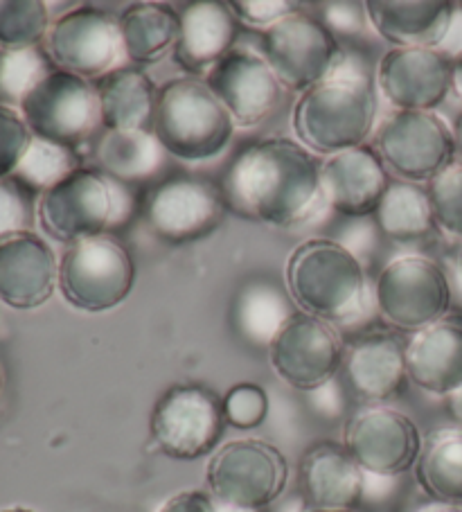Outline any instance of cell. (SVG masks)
<instances>
[{"label": "cell", "mask_w": 462, "mask_h": 512, "mask_svg": "<svg viewBox=\"0 0 462 512\" xmlns=\"http://www.w3.org/2000/svg\"><path fill=\"white\" fill-rule=\"evenodd\" d=\"M224 201L239 217L269 226H293L314 213L321 163L298 140L275 136L242 149L224 176Z\"/></svg>", "instance_id": "6da1fadb"}, {"label": "cell", "mask_w": 462, "mask_h": 512, "mask_svg": "<svg viewBox=\"0 0 462 512\" xmlns=\"http://www.w3.org/2000/svg\"><path fill=\"white\" fill-rule=\"evenodd\" d=\"M377 91L361 73L334 70L321 84L300 93L293 131L312 154L334 156L361 147L375 131Z\"/></svg>", "instance_id": "7a4b0ae2"}, {"label": "cell", "mask_w": 462, "mask_h": 512, "mask_svg": "<svg viewBox=\"0 0 462 512\" xmlns=\"http://www.w3.org/2000/svg\"><path fill=\"white\" fill-rule=\"evenodd\" d=\"M284 278L293 303L327 323L357 319L368 303L366 269L359 255L341 242L314 237L298 244Z\"/></svg>", "instance_id": "3957f363"}, {"label": "cell", "mask_w": 462, "mask_h": 512, "mask_svg": "<svg viewBox=\"0 0 462 512\" xmlns=\"http://www.w3.org/2000/svg\"><path fill=\"white\" fill-rule=\"evenodd\" d=\"M235 120L206 79L176 77L158 88L151 131L165 154L183 163H206L228 149Z\"/></svg>", "instance_id": "277c9868"}, {"label": "cell", "mask_w": 462, "mask_h": 512, "mask_svg": "<svg viewBox=\"0 0 462 512\" xmlns=\"http://www.w3.org/2000/svg\"><path fill=\"white\" fill-rule=\"evenodd\" d=\"M129 203L120 183L104 172L77 167L39 197L37 219L52 240L68 246L106 235L127 215Z\"/></svg>", "instance_id": "5b68a950"}, {"label": "cell", "mask_w": 462, "mask_h": 512, "mask_svg": "<svg viewBox=\"0 0 462 512\" xmlns=\"http://www.w3.org/2000/svg\"><path fill=\"white\" fill-rule=\"evenodd\" d=\"M136 285V262L109 235L70 244L59 260V291L70 307L86 314L115 310Z\"/></svg>", "instance_id": "8992f818"}, {"label": "cell", "mask_w": 462, "mask_h": 512, "mask_svg": "<svg viewBox=\"0 0 462 512\" xmlns=\"http://www.w3.org/2000/svg\"><path fill=\"white\" fill-rule=\"evenodd\" d=\"M206 481L219 506L255 512L280 499L289 481V463L278 447L264 440H230L212 454Z\"/></svg>", "instance_id": "52a82bcc"}, {"label": "cell", "mask_w": 462, "mask_h": 512, "mask_svg": "<svg viewBox=\"0 0 462 512\" xmlns=\"http://www.w3.org/2000/svg\"><path fill=\"white\" fill-rule=\"evenodd\" d=\"M226 425L224 400L203 384L170 386L149 420L158 452L174 461H199L215 452Z\"/></svg>", "instance_id": "ba28073f"}, {"label": "cell", "mask_w": 462, "mask_h": 512, "mask_svg": "<svg viewBox=\"0 0 462 512\" xmlns=\"http://www.w3.org/2000/svg\"><path fill=\"white\" fill-rule=\"evenodd\" d=\"M381 319L406 332H420L451 310V285L444 269L424 255L390 260L375 282Z\"/></svg>", "instance_id": "9c48e42d"}, {"label": "cell", "mask_w": 462, "mask_h": 512, "mask_svg": "<svg viewBox=\"0 0 462 512\" xmlns=\"http://www.w3.org/2000/svg\"><path fill=\"white\" fill-rule=\"evenodd\" d=\"M21 116L34 138L75 149L100 122L95 82L55 68L21 102Z\"/></svg>", "instance_id": "30bf717a"}, {"label": "cell", "mask_w": 462, "mask_h": 512, "mask_svg": "<svg viewBox=\"0 0 462 512\" xmlns=\"http://www.w3.org/2000/svg\"><path fill=\"white\" fill-rule=\"evenodd\" d=\"M262 57L282 88L305 93L339 68L343 52L323 21L296 12L262 32Z\"/></svg>", "instance_id": "8fae6325"}, {"label": "cell", "mask_w": 462, "mask_h": 512, "mask_svg": "<svg viewBox=\"0 0 462 512\" xmlns=\"http://www.w3.org/2000/svg\"><path fill=\"white\" fill-rule=\"evenodd\" d=\"M377 154L386 170L408 183H431L453 165V131L426 111H395L377 129Z\"/></svg>", "instance_id": "7c38bea8"}, {"label": "cell", "mask_w": 462, "mask_h": 512, "mask_svg": "<svg viewBox=\"0 0 462 512\" xmlns=\"http://www.w3.org/2000/svg\"><path fill=\"white\" fill-rule=\"evenodd\" d=\"M46 50L59 70L97 82L124 57L120 23L100 7L79 5L52 21Z\"/></svg>", "instance_id": "4fadbf2b"}, {"label": "cell", "mask_w": 462, "mask_h": 512, "mask_svg": "<svg viewBox=\"0 0 462 512\" xmlns=\"http://www.w3.org/2000/svg\"><path fill=\"white\" fill-rule=\"evenodd\" d=\"M269 361L284 384L298 391H318L339 373L343 341L332 323L298 312L271 339Z\"/></svg>", "instance_id": "5bb4252c"}, {"label": "cell", "mask_w": 462, "mask_h": 512, "mask_svg": "<svg viewBox=\"0 0 462 512\" xmlns=\"http://www.w3.org/2000/svg\"><path fill=\"white\" fill-rule=\"evenodd\" d=\"M343 445L363 472L399 476L413 470L424 440L406 413L372 404L350 418Z\"/></svg>", "instance_id": "9a60e30c"}, {"label": "cell", "mask_w": 462, "mask_h": 512, "mask_svg": "<svg viewBox=\"0 0 462 512\" xmlns=\"http://www.w3.org/2000/svg\"><path fill=\"white\" fill-rule=\"evenodd\" d=\"M224 208V194L215 185L192 176H176L149 192L145 222L161 242L183 246L215 231Z\"/></svg>", "instance_id": "2e32d148"}, {"label": "cell", "mask_w": 462, "mask_h": 512, "mask_svg": "<svg viewBox=\"0 0 462 512\" xmlns=\"http://www.w3.org/2000/svg\"><path fill=\"white\" fill-rule=\"evenodd\" d=\"M453 82V59L438 48H393L377 68L381 95L397 111L433 113L447 100Z\"/></svg>", "instance_id": "e0dca14e"}, {"label": "cell", "mask_w": 462, "mask_h": 512, "mask_svg": "<svg viewBox=\"0 0 462 512\" xmlns=\"http://www.w3.org/2000/svg\"><path fill=\"white\" fill-rule=\"evenodd\" d=\"M206 84L237 127H257L278 109L282 84L262 52L235 48L206 75Z\"/></svg>", "instance_id": "ac0fdd59"}, {"label": "cell", "mask_w": 462, "mask_h": 512, "mask_svg": "<svg viewBox=\"0 0 462 512\" xmlns=\"http://www.w3.org/2000/svg\"><path fill=\"white\" fill-rule=\"evenodd\" d=\"M59 287V260L34 231L0 237V303L19 312L37 310Z\"/></svg>", "instance_id": "d6986e66"}, {"label": "cell", "mask_w": 462, "mask_h": 512, "mask_svg": "<svg viewBox=\"0 0 462 512\" xmlns=\"http://www.w3.org/2000/svg\"><path fill=\"white\" fill-rule=\"evenodd\" d=\"M390 185L384 161L366 145L327 156L321 165L323 201L345 217L375 215Z\"/></svg>", "instance_id": "ffe728a7"}, {"label": "cell", "mask_w": 462, "mask_h": 512, "mask_svg": "<svg viewBox=\"0 0 462 512\" xmlns=\"http://www.w3.org/2000/svg\"><path fill=\"white\" fill-rule=\"evenodd\" d=\"M181 34L174 61L190 77L208 75L221 59L233 52L239 21L230 3L199 0L179 10Z\"/></svg>", "instance_id": "44dd1931"}, {"label": "cell", "mask_w": 462, "mask_h": 512, "mask_svg": "<svg viewBox=\"0 0 462 512\" xmlns=\"http://www.w3.org/2000/svg\"><path fill=\"white\" fill-rule=\"evenodd\" d=\"M408 379L422 391L449 397L462 386V314H447L406 343Z\"/></svg>", "instance_id": "7402d4cb"}, {"label": "cell", "mask_w": 462, "mask_h": 512, "mask_svg": "<svg viewBox=\"0 0 462 512\" xmlns=\"http://www.w3.org/2000/svg\"><path fill=\"white\" fill-rule=\"evenodd\" d=\"M300 490L318 510H357L363 497V470L343 443L325 440L307 449L298 465Z\"/></svg>", "instance_id": "603a6c76"}, {"label": "cell", "mask_w": 462, "mask_h": 512, "mask_svg": "<svg viewBox=\"0 0 462 512\" xmlns=\"http://www.w3.org/2000/svg\"><path fill=\"white\" fill-rule=\"evenodd\" d=\"M366 16L395 48H435L447 39L458 5L449 0H368Z\"/></svg>", "instance_id": "cb8c5ba5"}, {"label": "cell", "mask_w": 462, "mask_h": 512, "mask_svg": "<svg viewBox=\"0 0 462 512\" xmlns=\"http://www.w3.org/2000/svg\"><path fill=\"white\" fill-rule=\"evenodd\" d=\"M345 373L361 400L372 404L393 400L404 391L408 379L406 343L384 330L363 334L345 357Z\"/></svg>", "instance_id": "d4e9b609"}, {"label": "cell", "mask_w": 462, "mask_h": 512, "mask_svg": "<svg viewBox=\"0 0 462 512\" xmlns=\"http://www.w3.org/2000/svg\"><path fill=\"white\" fill-rule=\"evenodd\" d=\"M100 122L106 131L145 129L154 120L158 88L145 68L118 66L95 82Z\"/></svg>", "instance_id": "484cf974"}, {"label": "cell", "mask_w": 462, "mask_h": 512, "mask_svg": "<svg viewBox=\"0 0 462 512\" xmlns=\"http://www.w3.org/2000/svg\"><path fill=\"white\" fill-rule=\"evenodd\" d=\"M124 57L131 66L145 68L174 55L181 34L179 12L170 5L138 3L122 12L118 19Z\"/></svg>", "instance_id": "4316f807"}, {"label": "cell", "mask_w": 462, "mask_h": 512, "mask_svg": "<svg viewBox=\"0 0 462 512\" xmlns=\"http://www.w3.org/2000/svg\"><path fill=\"white\" fill-rule=\"evenodd\" d=\"M415 481L433 503L462 508V429H438L424 440Z\"/></svg>", "instance_id": "83f0119b"}, {"label": "cell", "mask_w": 462, "mask_h": 512, "mask_svg": "<svg viewBox=\"0 0 462 512\" xmlns=\"http://www.w3.org/2000/svg\"><path fill=\"white\" fill-rule=\"evenodd\" d=\"M95 158L113 181H140L161 170L165 149L149 129L106 131L95 147Z\"/></svg>", "instance_id": "f1b7e54d"}, {"label": "cell", "mask_w": 462, "mask_h": 512, "mask_svg": "<svg viewBox=\"0 0 462 512\" xmlns=\"http://www.w3.org/2000/svg\"><path fill=\"white\" fill-rule=\"evenodd\" d=\"M375 217L381 233L395 242L422 240L435 228L429 194L408 181H390Z\"/></svg>", "instance_id": "f546056e"}, {"label": "cell", "mask_w": 462, "mask_h": 512, "mask_svg": "<svg viewBox=\"0 0 462 512\" xmlns=\"http://www.w3.org/2000/svg\"><path fill=\"white\" fill-rule=\"evenodd\" d=\"M57 66L46 48L0 50V104L19 109L34 86L41 84Z\"/></svg>", "instance_id": "4dcf8cb0"}, {"label": "cell", "mask_w": 462, "mask_h": 512, "mask_svg": "<svg viewBox=\"0 0 462 512\" xmlns=\"http://www.w3.org/2000/svg\"><path fill=\"white\" fill-rule=\"evenodd\" d=\"M287 300L266 282L248 285L237 303V319L248 339L271 343L284 323L291 319Z\"/></svg>", "instance_id": "1f68e13d"}, {"label": "cell", "mask_w": 462, "mask_h": 512, "mask_svg": "<svg viewBox=\"0 0 462 512\" xmlns=\"http://www.w3.org/2000/svg\"><path fill=\"white\" fill-rule=\"evenodd\" d=\"M50 25V7L41 0H0V50L39 48Z\"/></svg>", "instance_id": "d6a6232c"}, {"label": "cell", "mask_w": 462, "mask_h": 512, "mask_svg": "<svg viewBox=\"0 0 462 512\" xmlns=\"http://www.w3.org/2000/svg\"><path fill=\"white\" fill-rule=\"evenodd\" d=\"M77 167L79 161L75 149L34 138L28 154L23 156L19 170H16V176H19L23 183H28L34 192L43 194L50 190L52 185L64 179V176L75 172Z\"/></svg>", "instance_id": "836d02e7"}, {"label": "cell", "mask_w": 462, "mask_h": 512, "mask_svg": "<svg viewBox=\"0 0 462 512\" xmlns=\"http://www.w3.org/2000/svg\"><path fill=\"white\" fill-rule=\"evenodd\" d=\"M435 226L462 240V165L453 163L426 185Z\"/></svg>", "instance_id": "e575fe53"}, {"label": "cell", "mask_w": 462, "mask_h": 512, "mask_svg": "<svg viewBox=\"0 0 462 512\" xmlns=\"http://www.w3.org/2000/svg\"><path fill=\"white\" fill-rule=\"evenodd\" d=\"M37 197L41 194L16 174L0 179V237L32 231L39 208Z\"/></svg>", "instance_id": "d590c367"}, {"label": "cell", "mask_w": 462, "mask_h": 512, "mask_svg": "<svg viewBox=\"0 0 462 512\" xmlns=\"http://www.w3.org/2000/svg\"><path fill=\"white\" fill-rule=\"evenodd\" d=\"M224 416L230 427L255 429L269 416V395L257 384H237L224 397Z\"/></svg>", "instance_id": "8d00e7d4"}, {"label": "cell", "mask_w": 462, "mask_h": 512, "mask_svg": "<svg viewBox=\"0 0 462 512\" xmlns=\"http://www.w3.org/2000/svg\"><path fill=\"white\" fill-rule=\"evenodd\" d=\"M32 131L19 109L0 104V179L14 176L32 145Z\"/></svg>", "instance_id": "74e56055"}, {"label": "cell", "mask_w": 462, "mask_h": 512, "mask_svg": "<svg viewBox=\"0 0 462 512\" xmlns=\"http://www.w3.org/2000/svg\"><path fill=\"white\" fill-rule=\"evenodd\" d=\"M230 7H233L237 21H244L246 25L262 30L296 14L293 12L296 3H289V0H235V3H230Z\"/></svg>", "instance_id": "f35d334b"}, {"label": "cell", "mask_w": 462, "mask_h": 512, "mask_svg": "<svg viewBox=\"0 0 462 512\" xmlns=\"http://www.w3.org/2000/svg\"><path fill=\"white\" fill-rule=\"evenodd\" d=\"M158 512H224L210 492L185 490L167 499Z\"/></svg>", "instance_id": "ab89813d"}, {"label": "cell", "mask_w": 462, "mask_h": 512, "mask_svg": "<svg viewBox=\"0 0 462 512\" xmlns=\"http://www.w3.org/2000/svg\"><path fill=\"white\" fill-rule=\"evenodd\" d=\"M363 14H366V5L361 3H334L327 5V21L330 30H343V32H357L363 23Z\"/></svg>", "instance_id": "60d3db41"}, {"label": "cell", "mask_w": 462, "mask_h": 512, "mask_svg": "<svg viewBox=\"0 0 462 512\" xmlns=\"http://www.w3.org/2000/svg\"><path fill=\"white\" fill-rule=\"evenodd\" d=\"M447 400V413L449 418L456 422V427L462 429V386L458 391H453L449 397H444Z\"/></svg>", "instance_id": "b9f144b4"}, {"label": "cell", "mask_w": 462, "mask_h": 512, "mask_svg": "<svg viewBox=\"0 0 462 512\" xmlns=\"http://www.w3.org/2000/svg\"><path fill=\"white\" fill-rule=\"evenodd\" d=\"M451 93L462 102V50L453 57V82H451Z\"/></svg>", "instance_id": "7bdbcfd3"}, {"label": "cell", "mask_w": 462, "mask_h": 512, "mask_svg": "<svg viewBox=\"0 0 462 512\" xmlns=\"http://www.w3.org/2000/svg\"><path fill=\"white\" fill-rule=\"evenodd\" d=\"M453 145H456V158H460V165H462V111L453 120Z\"/></svg>", "instance_id": "ee69618b"}, {"label": "cell", "mask_w": 462, "mask_h": 512, "mask_svg": "<svg viewBox=\"0 0 462 512\" xmlns=\"http://www.w3.org/2000/svg\"><path fill=\"white\" fill-rule=\"evenodd\" d=\"M415 512H462L460 506H444V503H429V506L417 508Z\"/></svg>", "instance_id": "f6af8a7d"}, {"label": "cell", "mask_w": 462, "mask_h": 512, "mask_svg": "<svg viewBox=\"0 0 462 512\" xmlns=\"http://www.w3.org/2000/svg\"><path fill=\"white\" fill-rule=\"evenodd\" d=\"M3 388H5V370L0 366V395H3Z\"/></svg>", "instance_id": "bcb514c9"}, {"label": "cell", "mask_w": 462, "mask_h": 512, "mask_svg": "<svg viewBox=\"0 0 462 512\" xmlns=\"http://www.w3.org/2000/svg\"><path fill=\"white\" fill-rule=\"evenodd\" d=\"M307 512H359V510H318V508H309Z\"/></svg>", "instance_id": "7dc6e473"}, {"label": "cell", "mask_w": 462, "mask_h": 512, "mask_svg": "<svg viewBox=\"0 0 462 512\" xmlns=\"http://www.w3.org/2000/svg\"><path fill=\"white\" fill-rule=\"evenodd\" d=\"M0 512H37V510H30V508H7V510H0Z\"/></svg>", "instance_id": "c3c4849f"}, {"label": "cell", "mask_w": 462, "mask_h": 512, "mask_svg": "<svg viewBox=\"0 0 462 512\" xmlns=\"http://www.w3.org/2000/svg\"><path fill=\"white\" fill-rule=\"evenodd\" d=\"M458 278H460V282H462V249H460V253H458Z\"/></svg>", "instance_id": "681fc988"}, {"label": "cell", "mask_w": 462, "mask_h": 512, "mask_svg": "<svg viewBox=\"0 0 462 512\" xmlns=\"http://www.w3.org/2000/svg\"><path fill=\"white\" fill-rule=\"evenodd\" d=\"M458 7H460V12H462V3H460V5H458Z\"/></svg>", "instance_id": "f907efd6"}]
</instances>
